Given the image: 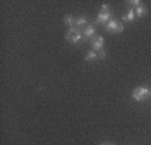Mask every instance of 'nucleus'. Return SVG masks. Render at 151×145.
I'll use <instances>...</instances> for the list:
<instances>
[{
	"mask_svg": "<svg viewBox=\"0 0 151 145\" xmlns=\"http://www.w3.org/2000/svg\"><path fill=\"white\" fill-rule=\"evenodd\" d=\"M150 95H151V89H150Z\"/></svg>",
	"mask_w": 151,
	"mask_h": 145,
	"instance_id": "dca6fc26",
	"label": "nucleus"
},
{
	"mask_svg": "<svg viewBox=\"0 0 151 145\" xmlns=\"http://www.w3.org/2000/svg\"><path fill=\"white\" fill-rule=\"evenodd\" d=\"M97 58H99L97 51H94V50L89 51V53L85 55V60H86V62H93V60H96Z\"/></svg>",
	"mask_w": 151,
	"mask_h": 145,
	"instance_id": "9b49d317",
	"label": "nucleus"
},
{
	"mask_svg": "<svg viewBox=\"0 0 151 145\" xmlns=\"http://www.w3.org/2000/svg\"><path fill=\"white\" fill-rule=\"evenodd\" d=\"M63 23L66 24V27L73 28V27H76V18L72 15H66L65 18H63Z\"/></svg>",
	"mask_w": 151,
	"mask_h": 145,
	"instance_id": "6e6552de",
	"label": "nucleus"
},
{
	"mask_svg": "<svg viewBox=\"0 0 151 145\" xmlns=\"http://www.w3.org/2000/svg\"><path fill=\"white\" fill-rule=\"evenodd\" d=\"M86 24H88V19H86L85 16H80V18L76 19V27H78V28H81V27L85 28Z\"/></svg>",
	"mask_w": 151,
	"mask_h": 145,
	"instance_id": "9d476101",
	"label": "nucleus"
},
{
	"mask_svg": "<svg viewBox=\"0 0 151 145\" xmlns=\"http://www.w3.org/2000/svg\"><path fill=\"white\" fill-rule=\"evenodd\" d=\"M97 55H99V59H103V58H105V55H107V53H105V50L104 48H101V50H99L97 51Z\"/></svg>",
	"mask_w": 151,
	"mask_h": 145,
	"instance_id": "ddd939ff",
	"label": "nucleus"
},
{
	"mask_svg": "<svg viewBox=\"0 0 151 145\" xmlns=\"http://www.w3.org/2000/svg\"><path fill=\"white\" fill-rule=\"evenodd\" d=\"M82 39H84V36H82V31H81V28H78V27L69 28L68 32H66V41L70 42L72 44L78 43V42H81Z\"/></svg>",
	"mask_w": 151,
	"mask_h": 145,
	"instance_id": "f257e3e1",
	"label": "nucleus"
},
{
	"mask_svg": "<svg viewBox=\"0 0 151 145\" xmlns=\"http://www.w3.org/2000/svg\"><path fill=\"white\" fill-rule=\"evenodd\" d=\"M94 34H96V28H94L93 26H86L82 30V36H84L82 41H88L91 38H94Z\"/></svg>",
	"mask_w": 151,
	"mask_h": 145,
	"instance_id": "423d86ee",
	"label": "nucleus"
},
{
	"mask_svg": "<svg viewBox=\"0 0 151 145\" xmlns=\"http://www.w3.org/2000/svg\"><path fill=\"white\" fill-rule=\"evenodd\" d=\"M101 145H112V144H101Z\"/></svg>",
	"mask_w": 151,
	"mask_h": 145,
	"instance_id": "2eb2a0df",
	"label": "nucleus"
},
{
	"mask_svg": "<svg viewBox=\"0 0 151 145\" xmlns=\"http://www.w3.org/2000/svg\"><path fill=\"white\" fill-rule=\"evenodd\" d=\"M105 30H107L108 32H115V34H119V32H123L124 26L120 24L116 19H112V20H109V22L105 24Z\"/></svg>",
	"mask_w": 151,
	"mask_h": 145,
	"instance_id": "7ed1b4c3",
	"label": "nucleus"
},
{
	"mask_svg": "<svg viewBox=\"0 0 151 145\" xmlns=\"http://www.w3.org/2000/svg\"><path fill=\"white\" fill-rule=\"evenodd\" d=\"M101 11H104V12H105V11H109V6H108V4H103V6H101Z\"/></svg>",
	"mask_w": 151,
	"mask_h": 145,
	"instance_id": "4468645a",
	"label": "nucleus"
},
{
	"mask_svg": "<svg viewBox=\"0 0 151 145\" xmlns=\"http://www.w3.org/2000/svg\"><path fill=\"white\" fill-rule=\"evenodd\" d=\"M91 44H92V48H93L94 51L101 50V48H103V46H104V38H103V36H99V35H97V36L92 38Z\"/></svg>",
	"mask_w": 151,
	"mask_h": 145,
	"instance_id": "39448f33",
	"label": "nucleus"
},
{
	"mask_svg": "<svg viewBox=\"0 0 151 145\" xmlns=\"http://www.w3.org/2000/svg\"><path fill=\"white\" fill-rule=\"evenodd\" d=\"M148 94H150V90L145 86H139L132 92V97H134L135 101H143V100H146V97Z\"/></svg>",
	"mask_w": 151,
	"mask_h": 145,
	"instance_id": "f03ea898",
	"label": "nucleus"
},
{
	"mask_svg": "<svg viewBox=\"0 0 151 145\" xmlns=\"http://www.w3.org/2000/svg\"><path fill=\"white\" fill-rule=\"evenodd\" d=\"M135 15L138 16V18H145V16L147 15V8H146L143 4H142V6H139V7H136Z\"/></svg>",
	"mask_w": 151,
	"mask_h": 145,
	"instance_id": "1a4fd4ad",
	"label": "nucleus"
},
{
	"mask_svg": "<svg viewBox=\"0 0 151 145\" xmlns=\"http://www.w3.org/2000/svg\"><path fill=\"white\" fill-rule=\"evenodd\" d=\"M135 18H136L135 11L132 10V8H128V10H127V12H126V15L123 16V20H124V22H134V20H135Z\"/></svg>",
	"mask_w": 151,
	"mask_h": 145,
	"instance_id": "0eeeda50",
	"label": "nucleus"
},
{
	"mask_svg": "<svg viewBox=\"0 0 151 145\" xmlns=\"http://www.w3.org/2000/svg\"><path fill=\"white\" fill-rule=\"evenodd\" d=\"M127 3H128V4H131V6H135V7L142 6V1H139V0H128Z\"/></svg>",
	"mask_w": 151,
	"mask_h": 145,
	"instance_id": "f8f14e48",
	"label": "nucleus"
},
{
	"mask_svg": "<svg viewBox=\"0 0 151 145\" xmlns=\"http://www.w3.org/2000/svg\"><path fill=\"white\" fill-rule=\"evenodd\" d=\"M97 20L100 24H107L109 20H112V14H111V11H100L99 12V15H97Z\"/></svg>",
	"mask_w": 151,
	"mask_h": 145,
	"instance_id": "20e7f679",
	"label": "nucleus"
}]
</instances>
